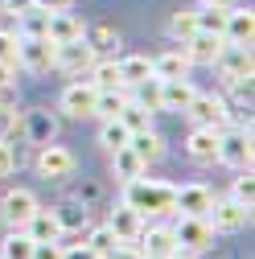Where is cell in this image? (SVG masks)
Instances as JSON below:
<instances>
[{"label":"cell","mask_w":255,"mask_h":259,"mask_svg":"<svg viewBox=\"0 0 255 259\" xmlns=\"http://www.w3.org/2000/svg\"><path fill=\"white\" fill-rule=\"evenodd\" d=\"M251 37H255V13H247V9H227V21H222V41L251 46Z\"/></svg>","instance_id":"17"},{"label":"cell","mask_w":255,"mask_h":259,"mask_svg":"<svg viewBox=\"0 0 255 259\" xmlns=\"http://www.w3.org/2000/svg\"><path fill=\"white\" fill-rule=\"evenodd\" d=\"M13 74H17V66H9V62H0V91H9V87H13Z\"/></svg>","instance_id":"43"},{"label":"cell","mask_w":255,"mask_h":259,"mask_svg":"<svg viewBox=\"0 0 255 259\" xmlns=\"http://www.w3.org/2000/svg\"><path fill=\"white\" fill-rule=\"evenodd\" d=\"M181 46H185L181 54H185L189 66H214L218 54H222V33H202V29H198V33L185 37Z\"/></svg>","instance_id":"9"},{"label":"cell","mask_w":255,"mask_h":259,"mask_svg":"<svg viewBox=\"0 0 255 259\" xmlns=\"http://www.w3.org/2000/svg\"><path fill=\"white\" fill-rule=\"evenodd\" d=\"M144 259H173L181 247L173 239V226H152V231H140V247H136Z\"/></svg>","instance_id":"12"},{"label":"cell","mask_w":255,"mask_h":259,"mask_svg":"<svg viewBox=\"0 0 255 259\" xmlns=\"http://www.w3.org/2000/svg\"><path fill=\"white\" fill-rule=\"evenodd\" d=\"M17 66L33 70V74L50 70V66H54V41H50V37H21V50H17Z\"/></svg>","instance_id":"10"},{"label":"cell","mask_w":255,"mask_h":259,"mask_svg":"<svg viewBox=\"0 0 255 259\" xmlns=\"http://www.w3.org/2000/svg\"><path fill=\"white\" fill-rule=\"evenodd\" d=\"M214 66H222V78L231 87H247L251 82V46H235V41H222V54Z\"/></svg>","instance_id":"2"},{"label":"cell","mask_w":255,"mask_h":259,"mask_svg":"<svg viewBox=\"0 0 255 259\" xmlns=\"http://www.w3.org/2000/svg\"><path fill=\"white\" fill-rule=\"evenodd\" d=\"M91 62H95V46H91L87 37H74V41L54 46V66L66 70V74H87Z\"/></svg>","instance_id":"3"},{"label":"cell","mask_w":255,"mask_h":259,"mask_svg":"<svg viewBox=\"0 0 255 259\" xmlns=\"http://www.w3.org/2000/svg\"><path fill=\"white\" fill-rule=\"evenodd\" d=\"M87 74H91V82L99 87V91H107V87H119V66H115V62H99V58H95Z\"/></svg>","instance_id":"28"},{"label":"cell","mask_w":255,"mask_h":259,"mask_svg":"<svg viewBox=\"0 0 255 259\" xmlns=\"http://www.w3.org/2000/svg\"><path fill=\"white\" fill-rule=\"evenodd\" d=\"M115 119L128 127V132H140V127H152V111H148L144 103H136V99H128V103H123V111H119Z\"/></svg>","instance_id":"25"},{"label":"cell","mask_w":255,"mask_h":259,"mask_svg":"<svg viewBox=\"0 0 255 259\" xmlns=\"http://www.w3.org/2000/svg\"><path fill=\"white\" fill-rule=\"evenodd\" d=\"M247 218H251V210H247V206H239L235 198L214 202V206H210V214H206V222L214 226V231H239V226H247Z\"/></svg>","instance_id":"13"},{"label":"cell","mask_w":255,"mask_h":259,"mask_svg":"<svg viewBox=\"0 0 255 259\" xmlns=\"http://www.w3.org/2000/svg\"><path fill=\"white\" fill-rule=\"evenodd\" d=\"M37 173H41L46 181H62V177H70V173H74V156H70V148H62V144H46V148L37 152Z\"/></svg>","instance_id":"11"},{"label":"cell","mask_w":255,"mask_h":259,"mask_svg":"<svg viewBox=\"0 0 255 259\" xmlns=\"http://www.w3.org/2000/svg\"><path fill=\"white\" fill-rule=\"evenodd\" d=\"M62 259H103V255H99V251H91V247L82 243V247H70V251H62Z\"/></svg>","instance_id":"41"},{"label":"cell","mask_w":255,"mask_h":259,"mask_svg":"<svg viewBox=\"0 0 255 259\" xmlns=\"http://www.w3.org/2000/svg\"><path fill=\"white\" fill-rule=\"evenodd\" d=\"M185 70H189V62H185V54H177V50L152 58V78H185Z\"/></svg>","instance_id":"24"},{"label":"cell","mask_w":255,"mask_h":259,"mask_svg":"<svg viewBox=\"0 0 255 259\" xmlns=\"http://www.w3.org/2000/svg\"><path fill=\"white\" fill-rule=\"evenodd\" d=\"M132 91H136V103H144L148 111H161V78H148V82H140Z\"/></svg>","instance_id":"31"},{"label":"cell","mask_w":255,"mask_h":259,"mask_svg":"<svg viewBox=\"0 0 255 259\" xmlns=\"http://www.w3.org/2000/svg\"><path fill=\"white\" fill-rule=\"evenodd\" d=\"M185 115L194 123H202V127H227L231 123V111H227V99H222V95H194Z\"/></svg>","instance_id":"5"},{"label":"cell","mask_w":255,"mask_h":259,"mask_svg":"<svg viewBox=\"0 0 255 259\" xmlns=\"http://www.w3.org/2000/svg\"><path fill=\"white\" fill-rule=\"evenodd\" d=\"M107 226H111V235H115L119 243H136V239H140V231H144V214H136L132 206L123 202V206L111 214V222H107Z\"/></svg>","instance_id":"19"},{"label":"cell","mask_w":255,"mask_h":259,"mask_svg":"<svg viewBox=\"0 0 255 259\" xmlns=\"http://www.w3.org/2000/svg\"><path fill=\"white\" fill-rule=\"evenodd\" d=\"M115 66H119V87H140V82H148V78H152V62H148V58H140V54L115 62Z\"/></svg>","instance_id":"22"},{"label":"cell","mask_w":255,"mask_h":259,"mask_svg":"<svg viewBox=\"0 0 255 259\" xmlns=\"http://www.w3.org/2000/svg\"><path fill=\"white\" fill-rule=\"evenodd\" d=\"M46 37H50L54 46L74 41V37H82V25L70 17V9H66V13H50V17H46Z\"/></svg>","instance_id":"21"},{"label":"cell","mask_w":255,"mask_h":259,"mask_svg":"<svg viewBox=\"0 0 255 259\" xmlns=\"http://www.w3.org/2000/svg\"><path fill=\"white\" fill-rule=\"evenodd\" d=\"M222 165L231 169H251V132L239 127V132H218V156Z\"/></svg>","instance_id":"6"},{"label":"cell","mask_w":255,"mask_h":259,"mask_svg":"<svg viewBox=\"0 0 255 259\" xmlns=\"http://www.w3.org/2000/svg\"><path fill=\"white\" fill-rule=\"evenodd\" d=\"M74 5V0H33V9H41V13H66Z\"/></svg>","instance_id":"40"},{"label":"cell","mask_w":255,"mask_h":259,"mask_svg":"<svg viewBox=\"0 0 255 259\" xmlns=\"http://www.w3.org/2000/svg\"><path fill=\"white\" fill-rule=\"evenodd\" d=\"M173 239H177L181 251H206L210 239H214V226L206 218H198V214H181L177 226H173Z\"/></svg>","instance_id":"4"},{"label":"cell","mask_w":255,"mask_h":259,"mask_svg":"<svg viewBox=\"0 0 255 259\" xmlns=\"http://www.w3.org/2000/svg\"><path fill=\"white\" fill-rule=\"evenodd\" d=\"M198 33V13H177L173 17V37L185 41V37H194Z\"/></svg>","instance_id":"35"},{"label":"cell","mask_w":255,"mask_h":259,"mask_svg":"<svg viewBox=\"0 0 255 259\" xmlns=\"http://www.w3.org/2000/svg\"><path fill=\"white\" fill-rule=\"evenodd\" d=\"M222 21H227V9L206 5V9L198 13V29H202V33H222Z\"/></svg>","instance_id":"33"},{"label":"cell","mask_w":255,"mask_h":259,"mask_svg":"<svg viewBox=\"0 0 255 259\" xmlns=\"http://www.w3.org/2000/svg\"><path fill=\"white\" fill-rule=\"evenodd\" d=\"M173 259H185V255H181V251H177V255H173Z\"/></svg>","instance_id":"45"},{"label":"cell","mask_w":255,"mask_h":259,"mask_svg":"<svg viewBox=\"0 0 255 259\" xmlns=\"http://www.w3.org/2000/svg\"><path fill=\"white\" fill-rule=\"evenodd\" d=\"M95 99H99V87H95L91 78H78L70 82L66 91H62V111L82 119V115H95Z\"/></svg>","instance_id":"8"},{"label":"cell","mask_w":255,"mask_h":259,"mask_svg":"<svg viewBox=\"0 0 255 259\" xmlns=\"http://www.w3.org/2000/svg\"><path fill=\"white\" fill-rule=\"evenodd\" d=\"M13 165H17V152H13V144H9L5 136H0V177H9Z\"/></svg>","instance_id":"37"},{"label":"cell","mask_w":255,"mask_h":259,"mask_svg":"<svg viewBox=\"0 0 255 259\" xmlns=\"http://www.w3.org/2000/svg\"><path fill=\"white\" fill-rule=\"evenodd\" d=\"M123 202L132 206L136 214H173L177 185L148 181V177H132V181H123Z\"/></svg>","instance_id":"1"},{"label":"cell","mask_w":255,"mask_h":259,"mask_svg":"<svg viewBox=\"0 0 255 259\" xmlns=\"http://www.w3.org/2000/svg\"><path fill=\"white\" fill-rule=\"evenodd\" d=\"M231 198H235L239 206H247V210H251V202H255V177H251V169H247L243 177H235V185H231Z\"/></svg>","instance_id":"32"},{"label":"cell","mask_w":255,"mask_h":259,"mask_svg":"<svg viewBox=\"0 0 255 259\" xmlns=\"http://www.w3.org/2000/svg\"><path fill=\"white\" fill-rule=\"evenodd\" d=\"M0 259H33V239L25 231H9V239L0 243Z\"/></svg>","instance_id":"27"},{"label":"cell","mask_w":255,"mask_h":259,"mask_svg":"<svg viewBox=\"0 0 255 259\" xmlns=\"http://www.w3.org/2000/svg\"><path fill=\"white\" fill-rule=\"evenodd\" d=\"M194 95L198 91L189 78H161V111H185Z\"/></svg>","instance_id":"18"},{"label":"cell","mask_w":255,"mask_h":259,"mask_svg":"<svg viewBox=\"0 0 255 259\" xmlns=\"http://www.w3.org/2000/svg\"><path fill=\"white\" fill-rule=\"evenodd\" d=\"M128 136H132V132H128V127H123L119 119H103V132H99V144H103L107 152L123 148V144H128Z\"/></svg>","instance_id":"29"},{"label":"cell","mask_w":255,"mask_h":259,"mask_svg":"<svg viewBox=\"0 0 255 259\" xmlns=\"http://www.w3.org/2000/svg\"><path fill=\"white\" fill-rule=\"evenodd\" d=\"M13 127H17V111H13L9 103H0V136H9Z\"/></svg>","instance_id":"38"},{"label":"cell","mask_w":255,"mask_h":259,"mask_svg":"<svg viewBox=\"0 0 255 259\" xmlns=\"http://www.w3.org/2000/svg\"><path fill=\"white\" fill-rule=\"evenodd\" d=\"M0 5H5V13H25V9H33V0H0Z\"/></svg>","instance_id":"42"},{"label":"cell","mask_w":255,"mask_h":259,"mask_svg":"<svg viewBox=\"0 0 255 259\" xmlns=\"http://www.w3.org/2000/svg\"><path fill=\"white\" fill-rule=\"evenodd\" d=\"M218 132H222V127L194 123V132H189V140H185V152L194 156V160H202V165H214V156H218Z\"/></svg>","instance_id":"16"},{"label":"cell","mask_w":255,"mask_h":259,"mask_svg":"<svg viewBox=\"0 0 255 259\" xmlns=\"http://www.w3.org/2000/svg\"><path fill=\"white\" fill-rule=\"evenodd\" d=\"M123 103H128V95L119 87H107V91H99V99H95V115L99 119H115L123 111Z\"/></svg>","instance_id":"26"},{"label":"cell","mask_w":255,"mask_h":259,"mask_svg":"<svg viewBox=\"0 0 255 259\" xmlns=\"http://www.w3.org/2000/svg\"><path fill=\"white\" fill-rule=\"evenodd\" d=\"M210 206H214V193L206 185H181L177 189V202H173V214H198V218H206Z\"/></svg>","instance_id":"15"},{"label":"cell","mask_w":255,"mask_h":259,"mask_svg":"<svg viewBox=\"0 0 255 259\" xmlns=\"http://www.w3.org/2000/svg\"><path fill=\"white\" fill-rule=\"evenodd\" d=\"M33 259H62L58 243H33Z\"/></svg>","instance_id":"39"},{"label":"cell","mask_w":255,"mask_h":259,"mask_svg":"<svg viewBox=\"0 0 255 259\" xmlns=\"http://www.w3.org/2000/svg\"><path fill=\"white\" fill-rule=\"evenodd\" d=\"M33 210H37V198L29 189H13V193H5V202H0V218H5L9 231H25V222L33 218Z\"/></svg>","instance_id":"7"},{"label":"cell","mask_w":255,"mask_h":259,"mask_svg":"<svg viewBox=\"0 0 255 259\" xmlns=\"http://www.w3.org/2000/svg\"><path fill=\"white\" fill-rule=\"evenodd\" d=\"M62 231H66V226H62V218L54 214V210H33V218L25 222V235L33 239V243H58L62 239Z\"/></svg>","instance_id":"14"},{"label":"cell","mask_w":255,"mask_h":259,"mask_svg":"<svg viewBox=\"0 0 255 259\" xmlns=\"http://www.w3.org/2000/svg\"><path fill=\"white\" fill-rule=\"evenodd\" d=\"M17 17H21V37H46V17H50V13L25 9V13H17Z\"/></svg>","instance_id":"30"},{"label":"cell","mask_w":255,"mask_h":259,"mask_svg":"<svg viewBox=\"0 0 255 259\" xmlns=\"http://www.w3.org/2000/svg\"><path fill=\"white\" fill-rule=\"evenodd\" d=\"M17 50H21V33H9V29H0V62L17 66Z\"/></svg>","instance_id":"36"},{"label":"cell","mask_w":255,"mask_h":259,"mask_svg":"<svg viewBox=\"0 0 255 259\" xmlns=\"http://www.w3.org/2000/svg\"><path fill=\"white\" fill-rule=\"evenodd\" d=\"M128 148H132V152L144 160V165H152V160L165 156V140L156 136L152 127H140V132H132V136H128Z\"/></svg>","instance_id":"20"},{"label":"cell","mask_w":255,"mask_h":259,"mask_svg":"<svg viewBox=\"0 0 255 259\" xmlns=\"http://www.w3.org/2000/svg\"><path fill=\"white\" fill-rule=\"evenodd\" d=\"M87 247H91V251H99V255H111V251L119 247V239L111 235V226H99V231L91 235V243H87Z\"/></svg>","instance_id":"34"},{"label":"cell","mask_w":255,"mask_h":259,"mask_svg":"<svg viewBox=\"0 0 255 259\" xmlns=\"http://www.w3.org/2000/svg\"><path fill=\"white\" fill-rule=\"evenodd\" d=\"M206 5H214V9H231V0H206Z\"/></svg>","instance_id":"44"},{"label":"cell","mask_w":255,"mask_h":259,"mask_svg":"<svg viewBox=\"0 0 255 259\" xmlns=\"http://www.w3.org/2000/svg\"><path fill=\"white\" fill-rule=\"evenodd\" d=\"M111 165H115V177H119V181H132V177H140V173L148 169L144 160H140V156H136L132 148H128V144L111 152Z\"/></svg>","instance_id":"23"}]
</instances>
